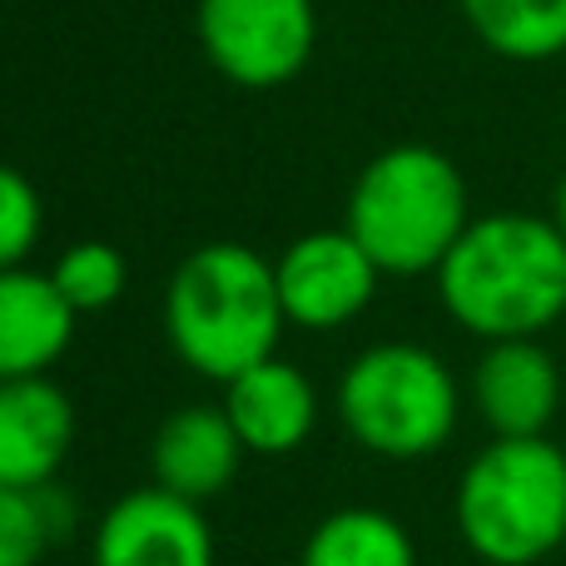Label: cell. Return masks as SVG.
<instances>
[{"mask_svg": "<svg viewBox=\"0 0 566 566\" xmlns=\"http://www.w3.org/2000/svg\"><path fill=\"white\" fill-rule=\"evenodd\" d=\"M244 452L249 448L239 442L224 408H179L159 422L149 442V472H155V488L205 507L239 478Z\"/></svg>", "mask_w": 566, "mask_h": 566, "instance_id": "cell-12", "label": "cell"}, {"mask_svg": "<svg viewBox=\"0 0 566 566\" xmlns=\"http://www.w3.org/2000/svg\"><path fill=\"white\" fill-rule=\"evenodd\" d=\"M45 229L40 189L15 165H0V269H20Z\"/></svg>", "mask_w": 566, "mask_h": 566, "instance_id": "cell-18", "label": "cell"}, {"mask_svg": "<svg viewBox=\"0 0 566 566\" xmlns=\"http://www.w3.org/2000/svg\"><path fill=\"white\" fill-rule=\"evenodd\" d=\"M468 179L442 149L392 145L358 169L343 229L382 274H438L472 224Z\"/></svg>", "mask_w": 566, "mask_h": 566, "instance_id": "cell-3", "label": "cell"}, {"mask_svg": "<svg viewBox=\"0 0 566 566\" xmlns=\"http://www.w3.org/2000/svg\"><path fill=\"white\" fill-rule=\"evenodd\" d=\"M338 418L363 452L418 462L442 452L458 432L462 388L448 363L422 343H373L343 373Z\"/></svg>", "mask_w": 566, "mask_h": 566, "instance_id": "cell-5", "label": "cell"}, {"mask_svg": "<svg viewBox=\"0 0 566 566\" xmlns=\"http://www.w3.org/2000/svg\"><path fill=\"white\" fill-rule=\"evenodd\" d=\"M75 448V402L60 382H0V488H45Z\"/></svg>", "mask_w": 566, "mask_h": 566, "instance_id": "cell-10", "label": "cell"}, {"mask_svg": "<svg viewBox=\"0 0 566 566\" xmlns=\"http://www.w3.org/2000/svg\"><path fill=\"white\" fill-rule=\"evenodd\" d=\"M274 279L283 318L308 333H333L373 303L382 269L348 229H313L274 259Z\"/></svg>", "mask_w": 566, "mask_h": 566, "instance_id": "cell-7", "label": "cell"}, {"mask_svg": "<svg viewBox=\"0 0 566 566\" xmlns=\"http://www.w3.org/2000/svg\"><path fill=\"white\" fill-rule=\"evenodd\" d=\"M452 517L478 562H547L566 547V452L552 438H492L462 468Z\"/></svg>", "mask_w": 566, "mask_h": 566, "instance_id": "cell-4", "label": "cell"}, {"mask_svg": "<svg viewBox=\"0 0 566 566\" xmlns=\"http://www.w3.org/2000/svg\"><path fill=\"white\" fill-rule=\"evenodd\" d=\"M199 45L209 65L244 90H279L313 60V0H199Z\"/></svg>", "mask_w": 566, "mask_h": 566, "instance_id": "cell-6", "label": "cell"}, {"mask_svg": "<svg viewBox=\"0 0 566 566\" xmlns=\"http://www.w3.org/2000/svg\"><path fill=\"white\" fill-rule=\"evenodd\" d=\"M547 219L562 229V239H566V175L557 179V195H552V214Z\"/></svg>", "mask_w": 566, "mask_h": 566, "instance_id": "cell-19", "label": "cell"}, {"mask_svg": "<svg viewBox=\"0 0 566 566\" xmlns=\"http://www.w3.org/2000/svg\"><path fill=\"white\" fill-rule=\"evenodd\" d=\"M566 402V373L542 338H497L472 368V408L492 438H547Z\"/></svg>", "mask_w": 566, "mask_h": 566, "instance_id": "cell-9", "label": "cell"}, {"mask_svg": "<svg viewBox=\"0 0 566 566\" xmlns=\"http://www.w3.org/2000/svg\"><path fill=\"white\" fill-rule=\"evenodd\" d=\"M75 527V502L55 482L0 488V566H40L50 547Z\"/></svg>", "mask_w": 566, "mask_h": 566, "instance_id": "cell-16", "label": "cell"}, {"mask_svg": "<svg viewBox=\"0 0 566 566\" xmlns=\"http://www.w3.org/2000/svg\"><path fill=\"white\" fill-rule=\"evenodd\" d=\"M50 279H55V289L65 293V303L75 313H99V308L125 298L129 264L115 244H105V239H80V244H70L65 254L55 259Z\"/></svg>", "mask_w": 566, "mask_h": 566, "instance_id": "cell-17", "label": "cell"}, {"mask_svg": "<svg viewBox=\"0 0 566 566\" xmlns=\"http://www.w3.org/2000/svg\"><path fill=\"white\" fill-rule=\"evenodd\" d=\"M298 566H418V547L392 512L338 507L308 532Z\"/></svg>", "mask_w": 566, "mask_h": 566, "instance_id": "cell-14", "label": "cell"}, {"mask_svg": "<svg viewBox=\"0 0 566 566\" xmlns=\"http://www.w3.org/2000/svg\"><path fill=\"white\" fill-rule=\"evenodd\" d=\"M468 30L502 60L542 65L566 55V0H458Z\"/></svg>", "mask_w": 566, "mask_h": 566, "instance_id": "cell-15", "label": "cell"}, {"mask_svg": "<svg viewBox=\"0 0 566 566\" xmlns=\"http://www.w3.org/2000/svg\"><path fill=\"white\" fill-rule=\"evenodd\" d=\"M438 298L482 343L542 338L566 318V239L542 214H482L438 264Z\"/></svg>", "mask_w": 566, "mask_h": 566, "instance_id": "cell-1", "label": "cell"}, {"mask_svg": "<svg viewBox=\"0 0 566 566\" xmlns=\"http://www.w3.org/2000/svg\"><path fill=\"white\" fill-rule=\"evenodd\" d=\"M75 318L50 274L0 269V382L45 378L75 338Z\"/></svg>", "mask_w": 566, "mask_h": 566, "instance_id": "cell-13", "label": "cell"}, {"mask_svg": "<svg viewBox=\"0 0 566 566\" xmlns=\"http://www.w3.org/2000/svg\"><path fill=\"white\" fill-rule=\"evenodd\" d=\"M90 566H214V532L199 502L149 482L95 522Z\"/></svg>", "mask_w": 566, "mask_h": 566, "instance_id": "cell-8", "label": "cell"}, {"mask_svg": "<svg viewBox=\"0 0 566 566\" xmlns=\"http://www.w3.org/2000/svg\"><path fill=\"white\" fill-rule=\"evenodd\" d=\"M224 412L249 452L289 458L308 442L313 422H318V392L293 363L274 353V358L254 363L249 373L224 382Z\"/></svg>", "mask_w": 566, "mask_h": 566, "instance_id": "cell-11", "label": "cell"}, {"mask_svg": "<svg viewBox=\"0 0 566 566\" xmlns=\"http://www.w3.org/2000/svg\"><path fill=\"white\" fill-rule=\"evenodd\" d=\"M289 328L279 298V279L259 249L214 239L199 244L165 289V333L179 363L199 378L229 382L254 363L274 358L279 338Z\"/></svg>", "mask_w": 566, "mask_h": 566, "instance_id": "cell-2", "label": "cell"}]
</instances>
